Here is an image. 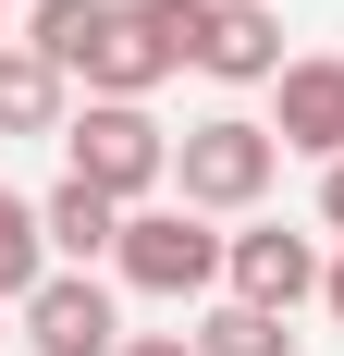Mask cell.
I'll use <instances>...</instances> for the list:
<instances>
[{"mask_svg": "<svg viewBox=\"0 0 344 356\" xmlns=\"http://www.w3.org/2000/svg\"><path fill=\"white\" fill-rule=\"evenodd\" d=\"M25 49L62 62V74H86V99H148V86L172 74L160 49H148L136 0H37V13H25Z\"/></svg>", "mask_w": 344, "mask_h": 356, "instance_id": "obj_1", "label": "cell"}, {"mask_svg": "<svg viewBox=\"0 0 344 356\" xmlns=\"http://www.w3.org/2000/svg\"><path fill=\"white\" fill-rule=\"evenodd\" d=\"M62 160H74V184H99L123 209H148V184H172V136L148 123V99H86L62 123Z\"/></svg>", "mask_w": 344, "mask_h": 356, "instance_id": "obj_3", "label": "cell"}, {"mask_svg": "<svg viewBox=\"0 0 344 356\" xmlns=\"http://www.w3.org/2000/svg\"><path fill=\"white\" fill-rule=\"evenodd\" d=\"M74 123V74L62 62H37L25 37L0 49V136H62Z\"/></svg>", "mask_w": 344, "mask_h": 356, "instance_id": "obj_8", "label": "cell"}, {"mask_svg": "<svg viewBox=\"0 0 344 356\" xmlns=\"http://www.w3.org/2000/svg\"><path fill=\"white\" fill-rule=\"evenodd\" d=\"M37 221H49V258H62V270H86V258L123 246V197H99V184H74V172L37 197Z\"/></svg>", "mask_w": 344, "mask_h": 356, "instance_id": "obj_10", "label": "cell"}, {"mask_svg": "<svg viewBox=\"0 0 344 356\" xmlns=\"http://www.w3.org/2000/svg\"><path fill=\"white\" fill-rule=\"evenodd\" d=\"M271 172H283V136L258 123V111H209V123H185V136H172V184H185V209H209V221L258 209V197H271Z\"/></svg>", "mask_w": 344, "mask_h": 356, "instance_id": "obj_2", "label": "cell"}, {"mask_svg": "<svg viewBox=\"0 0 344 356\" xmlns=\"http://www.w3.org/2000/svg\"><path fill=\"white\" fill-rule=\"evenodd\" d=\"M49 270H62V258H49V221H37V197H13V184H0V307H25Z\"/></svg>", "mask_w": 344, "mask_h": 356, "instance_id": "obj_11", "label": "cell"}, {"mask_svg": "<svg viewBox=\"0 0 344 356\" xmlns=\"http://www.w3.org/2000/svg\"><path fill=\"white\" fill-rule=\"evenodd\" d=\"M197 74H221V86H271V74H283V25H271V0H221V25H209Z\"/></svg>", "mask_w": 344, "mask_h": 356, "instance_id": "obj_9", "label": "cell"}, {"mask_svg": "<svg viewBox=\"0 0 344 356\" xmlns=\"http://www.w3.org/2000/svg\"><path fill=\"white\" fill-rule=\"evenodd\" d=\"M136 25H148V49L185 74V62L209 49V25H221V0H136Z\"/></svg>", "mask_w": 344, "mask_h": 356, "instance_id": "obj_13", "label": "cell"}, {"mask_svg": "<svg viewBox=\"0 0 344 356\" xmlns=\"http://www.w3.org/2000/svg\"><path fill=\"white\" fill-rule=\"evenodd\" d=\"M197 356H295V332H283V307H246V295H221L197 320Z\"/></svg>", "mask_w": 344, "mask_h": 356, "instance_id": "obj_12", "label": "cell"}, {"mask_svg": "<svg viewBox=\"0 0 344 356\" xmlns=\"http://www.w3.org/2000/svg\"><path fill=\"white\" fill-rule=\"evenodd\" d=\"M0 49H13V25H0Z\"/></svg>", "mask_w": 344, "mask_h": 356, "instance_id": "obj_17", "label": "cell"}, {"mask_svg": "<svg viewBox=\"0 0 344 356\" xmlns=\"http://www.w3.org/2000/svg\"><path fill=\"white\" fill-rule=\"evenodd\" d=\"M221 283H234L246 307H283V320H295V307H308V295L332 283V258H320L308 234H283V221H258V234H234V258H221Z\"/></svg>", "mask_w": 344, "mask_h": 356, "instance_id": "obj_7", "label": "cell"}, {"mask_svg": "<svg viewBox=\"0 0 344 356\" xmlns=\"http://www.w3.org/2000/svg\"><path fill=\"white\" fill-rule=\"evenodd\" d=\"M123 356H197V332H123Z\"/></svg>", "mask_w": 344, "mask_h": 356, "instance_id": "obj_14", "label": "cell"}, {"mask_svg": "<svg viewBox=\"0 0 344 356\" xmlns=\"http://www.w3.org/2000/svg\"><path fill=\"white\" fill-rule=\"evenodd\" d=\"M271 136L295 160H320V172L344 160V49H308V62L271 74Z\"/></svg>", "mask_w": 344, "mask_h": 356, "instance_id": "obj_6", "label": "cell"}, {"mask_svg": "<svg viewBox=\"0 0 344 356\" xmlns=\"http://www.w3.org/2000/svg\"><path fill=\"white\" fill-rule=\"evenodd\" d=\"M320 221H332V234H344V160H332V172H320Z\"/></svg>", "mask_w": 344, "mask_h": 356, "instance_id": "obj_15", "label": "cell"}, {"mask_svg": "<svg viewBox=\"0 0 344 356\" xmlns=\"http://www.w3.org/2000/svg\"><path fill=\"white\" fill-rule=\"evenodd\" d=\"M123 283L136 295H209L221 283V258H234V234H209V209H123Z\"/></svg>", "mask_w": 344, "mask_h": 356, "instance_id": "obj_4", "label": "cell"}, {"mask_svg": "<svg viewBox=\"0 0 344 356\" xmlns=\"http://www.w3.org/2000/svg\"><path fill=\"white\" fill-rule=\"evenodd\" d=\"M13 320H25V356H123V307L99 270H49Z\"/></svg>", "mask_w": 344, "mask_h": 356, "instance_id": "obj_5", "label": "cell"}, {"mask_svg": "<svg viewBox=\"0 0 344 356\" xmlns=\"http://www.w3.org/2000/svg\"><path fill=\"white\" fill-rule=\"evenodd\" d=\"M320 307H332V320H344V258H332V283H320Z\"/></svg>", "mask_w": 344, "mask_h": 356, "instance_id": "obj_16", "label": "cell"}]
</instances>
